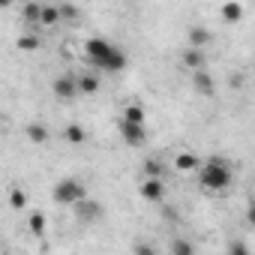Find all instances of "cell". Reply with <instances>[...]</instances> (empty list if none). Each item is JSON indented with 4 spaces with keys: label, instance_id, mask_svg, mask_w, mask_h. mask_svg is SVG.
<instances>
[{
    "label": "cell",
    "instance_id": "cell-20",
    "mask_svg": "<svg viewBox=\"0 0 255 255\" xmlns=\"http://www.w3.org/2000/svg\"><path fill=\"white\" fill-rule=\"evenodd\" d=\"M39 6L42 3H36V0H30V3L21 9V18L27 21V24H39Z\"/></svg>",
    "mask_w": 255,
    "mask_h": 255
},
{
    "label": "cell",
    "instance_id": "cell-3",
    "mask_svg": "<svg viewBox=\"0 0 255 255\" xmlns=\"http://www.w3.org/2000/svg\"><path fill=\"white\" fill-rule=\"evenodd\" d=\"M84 195H87V186H84L81 180H75V177H63V180H57L54 189H51V198H54L57 204H63V207H72V204L81 201Z\"/></svg>",
    "mask_w": 255,
    "mask_h": 255
},
{
    "label": "cell",
    "instance_id": "cell-19",
    "mask_svg": "<svg viewBox=\"0 0 255 255\" xmlns=\"http://www.w3.org/2000/svg\"><path fill=\"white\" fill-rule=\"evenodd\" d=\"M9 207H12V210H24V207H27V192H24V186L15 183V186L9 189Z\"/></svg>",
    "mask_w": 255,
    "mask_h": 255
},
{
    "label": "cell",
    "instance_id": "cell-16",
    "mask_svg": "<svg viewBox=\"0 0 255 255\" xmlns=\"http://www.w3.org/2000/svg\"><path fill=\"white\" fill-rule=\"evenodd\" d=\"M198 162H201V159H198L195 153H189V150H183V153L174 156V168H177V171H195Z\"/></svg>",
    "mask_w": 255,
    "mask_h": 255
},
{
    "label": "cell",
    "instance_id": "cell-8",
    "mask_svg": "<svg viewBox=\"0 0 255 255\" xmlns=\"http://www.w3.org/2000/svg\"><path fill=\"white\" fill-rule=\"evenodd\" d=\"M51 93H54L57 99H63V102L75 99V96H78V87H75V75H57V78L51 81Z\"/></svg>",
    "mask_w": 255,
    "mask_h": 255
},
{
    "label": "cell",
    "instance_id": "cell-2",
    "mask_svg": "<svg viewBox=\"0 0 255 255\" xmlns=\"http://www.w3.org/2000/svg\"><path fill=\"white\" fill-rule=\"evenodd\" d=\"M198 183L204 192H225V189H231L234 174L219 156H213L207 162H198Z\"/></svg>",
    "mask_w": 255,
    "mask_h": 255
},
{
    "label": "cell",
    "instance_id": "cell-11",
    "mask_svg": "<svg viewBox=\"0 0 255 255\" xmlns=\"http://www.w3.org/2000/svg\"><path fill=\"white\" fill-rule=\"evenodd\" d=\"M186 39H189V45L192 48H207L210 45V30L207 27H201V24H195V27H189V33H186Z\"/></svg>",
    "mask_w": 255,
    "mask_h": 255
},
{
    "label": "cell",
    "instance_id": "cell-27",
    "mask_svg": "<svg viewBox=\"0 0 255 255\" xmlns=\"http://www.w3.org/2000/svg\"><path fill=\"white\" fill-rule=\"evenodd\" d=\"M0 129H3V117H0Z\"/></svg>",
    "mask_w": 255,
    "mask_h": 255
},
{
    "label": "cell",
    "instance_id": "cell-13",
    "mask_svg": "<svg viewBox=\"0 0 255 255\" xmlns=\"http://www.w3.org/2000/svg\"><path fill=\"white\" fill-rule=\"evenodd\" d=\"M219 15H222V21H228V24H237V21L243 18V3H240V0H228V3H222Z\"/></svg>",
    "mask_w": 255,
    "mask_h": 255
},
{
    "label": "cell",
    "instance_id": "cell-15",
    "mask_svg": "<svg viewBox=\"0 0 255 255\" xmlns=\"http://www.w3.org/2000/svg\"><path fill=\"white\" fill-rule=\"evenodd\" d=\"M45 228H48L45 213H42V210H33V213L27 216V231H30L33 237H42V234H45Z\"/></svg>",
    "mask_w": 255,
    "mask_h": 255
},
{
    "label": "cell",
    "instance_id": "cell-17",
    "mask_svg": "<svg viewBox=\"0 0 255 255\" xmlns=\"http://www.w3.org/2000/svg\"><path fill=\"white\" fill-rule=\"evenodd\" d=\"M60 21V12H57V6H48V3H42L39 6V27H54Z\"/></svg>",
    "mask_w": 255,
    "mask_h": 255
},
{
    "label": "cell",
    "instance_id": "cell-28",
    "mask_svg": "<svg viewBox=\"0 0 255 255\" xmlns=\"http://www.w3.org/2000/svg\"><path fill=\"white\" fill-rule=\"evenodd\" d=\"M0 252H3V240H0Z\"/></svg>",
    "mask_w": 255,
    "mask_h": 255
},
{
    "label": "cell",
    "instance_id": "cell-23",
    "mask_svg": "<svg viewBox=\"0 0 255 255\" xmlns=\"http://www.w3.org/2000/svg\"><path fill=\"white\" fill-rule=\"evenodd\" d=\"M144 171H147L150 177H162V174H165V165H162V159H147Z\"/></svg>",
    "mask_w": 255,
    "mask_h": 255
},
{
    "label": "cell",
    "instance_id": "cell-22",
    "mask_svg": "<svg viewBox=\"0 0 255 255\" xmlns=\"http://www.w3.org/2000/svg\"><path fill=\"white\" fill-rule=\"evenodd\" d=\"M123 117H126V120L144 123V108H141V105H126V108H123Z\"/></svg>",
    "mask_w": 255,
    "mask_h": 255
},
{
    "label": "cell",
    "instance_id": "cell-25",
    "mask_svg": "<svg viewBox=\"0 0 255 255\" xmlns=\"http://www.w3.org/2000/svg\"><path fill=\"white\" fill-rule=\"evenodd\" d=\"M228 249H231V255H249V246L246 243H231Z\"/></svg>",
    "mask_w": 255,
    "mask_h": 255
},
{
    "label": "cell",
    "instance_id": "cell-18",
    "mask_svg": "<svg viewBox=\"0 0 255 255\" xmlns=\"http://www.w3.org/2000/svg\"><path fill=\"white\" fill-rule=\"evenodd\" d=\"M15 48H18V51H39V48H42V39H39L36 33H24V36L15 39Z\"/></svg>",
    "mask_w": 255,
    "mask_h": 255
},
{
    "label": "cell",
    "instance_id": "cell-5",
    "mask_svg": "<svg viewBox=\"0 0 255 255\" xmlns=\"http://www.w3.org/2000/svg\"><path fill=\"white\" fill-rule=\"evenodd\" d=\"M138 192H141V198L144 201H150V204H162L165 201V180L162 177H144L141 180V186H138Z\"/></svg>",
    "mask_w": 255,
    "mask_h": 255
},
{
    "label": "cell",
    "instance_id": "cell-10",
    "mask_svg": "<svg viewBox=\"0 0 255 255\" xmlns=\"http://www.w3.org/2000/svg\"><path fill=\"white\" fill-rule=\"evenodd\" d=\"M63 141L69 144H87V129L81 123H66L63 126Z\"/></svg>",
    "mask_w": 255,
    "mask_h": 255
},
{
    "label": "cell",
    "instance_id": "cell-21",
    "mask_svg": "<svg viewBox=\"0 0 255 255\" xmlns=\"http://www.w3.org/2000/svg\"><path fill=\"white\" fill-rule=\"evenodd\" d=\"M168 249H171L174 255H192V252H195V246H192L189 240H180V237H177V240H171V246H168Z\"/></svg>",
    "mask_w": 255,
    "mask_h": 255
},
{
    "label": "cell",
    "instance_id": "cell-6",
    "mask_svg": "<svg viewBox=\"0 0 255 255\" xmlns=\"http://www.w3.org/2000/svg\"><path fill=\"white\" fill-rule=\"evenodd\" d=\"M72 210H75V216H78L81 222H87V225H90V222H96V219L102 216V204H99V201H93V198H87V195H84L81 201H75V204H72Z\"/></svg>",
    "mask_w": 255,
    "mask_h": 255
},
{
    "label": "cell",
    "instance_id": "cell-12",
    "mask_svg": "<svg viewBox=\"0 0 255 255\" xmlns=\"http://www.w3.org/2000/svg\"><path fill=\"white\" fill-rule=\"evenodd\" d=\"M75 87H78V93L93 96V93L99 90V75H96V72H81V75L75 78Z\"/></svg>",
    "mask_w": 255,
    "mask_h": 255
},
{
    "label": "cell",
    "instance_id": "cell-9",
    "mask_svg": "<svg viewBox=\"0 0 255 255\" xmlns=\"http://www.w3.org/2000/svg\"><path fill=\"white\" fill-rule=\"evenodd\" d=\"M180 63L186 66V69H201V66H207V48H186L183 54H180Z\"/></svg>",
    "mask_w": 255,
    "mask_h": 255
},
{
    "label": "cell",
    "instance_id": "cell-14",
    "mask_svg": "<svg viewBox=\"0 0 255 255\" xmlns=\"http://www.w3.org/2000/svg\"><path fill=\"white\" fill-rule=\"evenodd\" d=\"M24 135L30 144H45L48 141V126L45 123H27L24 126Z\"/></svg>",
    "mask_w": 255,
    "mask_h": 255
},
{
    "label": "cell",
    "instance_id": "cell-1",
    "mask_svg": "<svg viewBox=\"0 0 255 255\" xmlns=\"http://www.w3.org/2000/svg\"><path fill=\"white\" fill-rule=\"evenodd\" d=\"M84 57L96 66V69H105V72H120L126 69V51L102 36H90L84 42Z\"/></svg>",
    "mask_w": 255,
    "mask_h": 255
},
{
    "label": "cell",
    "instance_id": "cell-4",
    "mask_svg": "<svg viewBox=\"0 0 255 255\" xmlns=\"http://www.w3.org/2000/svg\"><path fill=\"white\" fill-rule=\"evenodd\" d=\"M120 138H123V144H129V147H141L144 141H147V126L144 123H138V120H120Z\"/></svg>",
    "mask_w": 255,
    "mask_h": 255
},
{
    "label": "cell",
    "instance_id": "cell-7",
    "mask_svg": "<svg viewBox=\"0 0 255 255\" xmlns=\"http://www.w3.org/2000/svg\"><path fill=\"white\" fill-rule=\"evenodd\" d=\"M192 87H195L198 96H213V93H216V78L207 72V66L192 69Z\"/></svg>",
    "mask_w": 255,
    "mask_h": 255
},
{
    "label": "cell",
    "instance_id": "cell-24",
    "mask_svg": "<svg viewBox=\"0 0 255 255\" xmlns=\"http://www.w3.org/2000/svg\"><path fill=\"white\" fill-rule=\"evenodd\" d=\"M57 12H60V18H75V15H78V9H75V6H69V3L57 6Z\"/></svg>",
    "mask_w": 255,
    "mask_h": 255
},
{
    "label": "cell",
    "instance_id": "cell-26",
    "mask_svg": "<svg viewBox=\"0 0 255 255\" xmlns=\"http://www.w3.org/2000/svg\"><path fill=\"white\" fill-rule=\"evenodd\" d=\"M6 6H12V0H0V9H6Z\"/></svg>",
    "mask_w": 255,
    "mask_h": 255
}]
</instances>
